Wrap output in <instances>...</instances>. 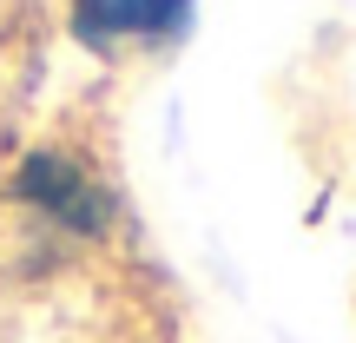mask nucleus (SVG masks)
Masks as SVG:
<instances>
[{
  "label": "nucleus",
  "instance_id": "f257e3e1",
  "mask_svg": "<svg viewBox=\"0 0 356 343\" xmlns=\"http://www.w3.org/2000/svg\"><path fill=\"white\" fill-rule=\"evenodd\" d=\"M7 191L60 238H106V225H113V191L99 185V172L79 166L73 152H53V145L26 152L13 166Z\"/></svg>",
  "mask_w": 356,
  "mask_h": 343
},
{
  "label": "nucleus",
  "instance_id": "f03ea898",
  "mask_svg": "<svg viewBox=\"0 0 356 343\" xmlns=\"http://www.w3.org/2000/svg\"><path fill=\"white\" fill-rule=\"evenodd\" d=\"M198 0H73L66 26L79 47H172L185 40Z\"/></svg>",
  "mask_w": 356,
  "mask_h": 343
}]
</instances>
